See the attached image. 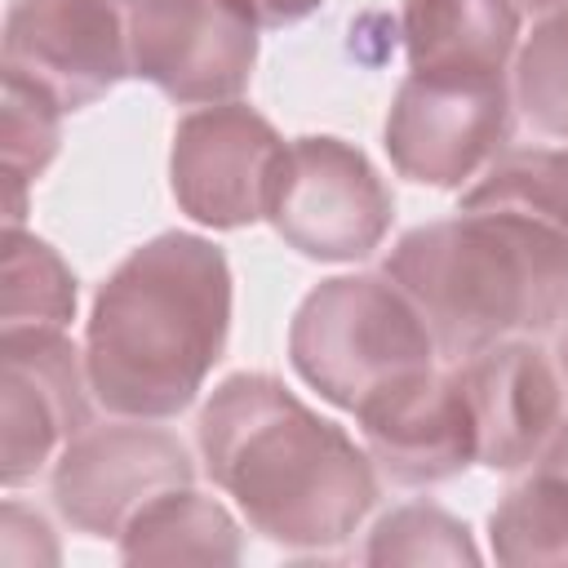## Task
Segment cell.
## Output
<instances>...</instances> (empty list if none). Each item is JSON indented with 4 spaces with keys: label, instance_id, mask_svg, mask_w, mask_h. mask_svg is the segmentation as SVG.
<instances>
[{
    "label": "cell",
    "instance_id": "cell-1",
    "mask_svg": "<svg viewBox=\"0 0 568 568\" xmlns=\"http://www.w3.org/2000/svg\"><path fill=\"white\" fill-rule=\"evenodd\" d=\"M200 457L248 528L284 550L351 541L377 501V462L271 373L226 377L200 408Z\"/></svg>",
    "mask_w": 568,
    "mask_h": 568
},
{
    "label": "cell",
    "instance_id": "cell-2",
    "mask_svg": "<svg viewBox=\"0 0 568 568\" xmlns=\"http://www.w3.org/2000/svg\"><path fill=\"white\" fill-rule=\"evenodd\" d=\"M226 333V253L204 235L164 231L133 248L93 297L84 328L89 390L115 417H178L222 359Z\"/></svg>",
    "mask_w": 568,
    "mask_h": 568
},
{
    "label": "cell",
    "instance_id": "cell-3",
    "mask_svg": "<svg viewBox=\"0 0 568 568\" xmlns=\"http://www.w3.org/2000/svg\"><path fill=\"white\" fill-rule=\"evenodd\" d=\"M439 355L466 359L506 337H537L568 311V235L501 204H457L386 257Z\"/></svg>",
    "mask_w": 568,
    "mask_h": 568
},
{
    "label": "cell",
    "instance_id": "cell-4",
    "mask_svg": "<svg viewBox=\"0 0 568 568\" xmlns=\"http://www.w3.org/2000/svg\"><path fill=\"white\" fill-rule=\"evenodd\" d=\"M435 355L439 346L422 311L386 271L315 284L288 324V359L297 377L346 413L382 386L430 368Z\"/></svg>",
    "mask_w": 568,
    "mask_h": 568
},
{
    "label": "cell",
    "instance_id": "cell-5",
    "mask_svg": "<svg viewBox=\"0 0 568 568\" xmlns=\"http://www.w3.org/2000/svg\"><path fill=\"white\" fill-rule=\"evenodd\" d=\"M510 102L506 71H408L386 115L395 173L417 186H462L501 155Z\"/></svg>",
    "mask_w": 568,
    "mask_h": 568
},
{
    "label": "cell",
    "instance_id": "cell-6",
    "mask_svg": "<svg viewBox=\"0 0 568 568\" xmlns=\"http://www.w3.org/2000/svg\"><path fill=\"white\" fill-rule=\"evenodd\" d=\"M266 217L311 262H359L386 240L395 195L359 146L311 133L288 142Z\"/></svg>",
    "mask_w": 568,
    "mask_h": 568
},
{
    "label": "cell",
    "instance_id": "cell-7",
    "mask_svg": "<svg viewBox=\"0 0 568 568\" xmlns=\"http://www.w3.org/2000/svg\"><path fill=\"white\" fill-rule=\"evenodd\" d=\"M129 75L182 106L235 102L257 62V22L231 0H115Z\"/></svg>",
    "mask_w": 568,
    "mask_h": 568
},
{
    "label": "cell",
    "instance_id": "cell-8",
    "mask_svg": "<svg viewBox=\"0 0 568 568\" xmlns=\"http://www.w3.org/2000/svg\"><path fill=\"white\" fill-rule=\"evenodd\" d=\"M288 142L244 102L195 106L173 129L169 178L178 209L213 231H240L266 217Z\"/></svg>",
    "mask_w": 568,
    "mask_h": 568
},
{
    "label": "cell",
    "instance_id": "cell-9",
    "mask_svg": "<svg viewBox=\"0 0 568 568\" xmlns=\"http://www.w3.org/2000/svg\"><path fill=\"white\" fill-rule=\"evenodd\" d=\"M195 475L178 435L160 426L111 422L84 426L53 466V506L75 532L89 537H120L129 519L164 497L169 488H186Z\"/></svg>",
    "mask_w": 568,
    "mask_h": 568
},
{
    "label": "cell",
    "instance_id": "cell-10",
    "mask_svg": "<svg viewBox=\"0 0 568 568\" xmlns=\"http://www.w3.org/2000/svg\"><path fill=\"white\" fill-rule=\"evenodd\" d=\"M89 368L62 328L0 333V479H36L89 426Z\"/></svg>",
    "mask_w": 568,
    "mask_h": 568
},
{
    "label": "cell",
    "instance_id": "cell-11",
    "mask_svg": "<svg viewBox=\"0 0 568 568\" xmlns=\"http://www.w3.org/2000/svg\"><path fill=\"white\" fill-rule=\"evenodd\" d=\"M4 71L80 111L129 75L115 0H13L4 13Z\"/></svg>",
    "mask_w": 568,
    "mask_h": 568
},
{
    "label": "cell",
    "instance_id": "cell-12",
    "mask_svg": "<svg viewBox=\"0 0 568 568\" xmlns=\"http://www.w3.org/2000/svg\"><path fill=\"white\" fill-rule=\"evenodd\" d=\"M373 462L404 488L439 484L479 462V435L457 368L408 373L355 408Z\"/></svg>",
    "mask_w": 568,
    "mask_h": 568
},
{
    "label": "cell",
    "instance_id": "cell-13",
    "mask_svg": "<svg viewBox=\"0 0 568 568\" xmlns=\"http://www.w3.org/2000/svg\"><path fill=\"white\" fill-rule=\"evenodd\" d=\"M457 382L470 399L479 466L524 470L541 457L555 426L564 422V373L537 337H506L466 359H453Z\"/></svg>",
    "mask_w": 568,
    "mask_h": 568
},
{
    "label": "cell",
    "instance_id": "cell-14",
    "mask_svg": "<svg viewBox=\"0 0 568 568\" xmlns=\"http://www.w3.org/2000/svg\"><path fill=\"white\" fill-rule=\"evenodd\" d=\"M515 49V0H404L408 71H506Z\"/></svg>",
    "mask_w": 568,
    "mask_h": 568
},
{
    "label": "cell",
    "instance_id": "cell-15",
    "mask_svg": "<svg viewBox=\"0 0 568 568\" xmlns=\"http://www.w3.org/2000/svg\"><path fill=\"white\" fill-rule=\"evenodd\" d=\"M124 564H235L240 559V524L231 510L204 493L169 488L146 501L129 528L120 532Z\"/></svg>",
    "mask_w": 568,
    "mask_h": 568
},
{
    "label": "cell",
    "instance_id": "cell-16",
    "mask_svg": "<svg viewBox=\"0 0 568 568\" xmlns=\"http://www.w3.org/2000/svg\"><path fill=\"white\" fill-rule=\"evenodd\" d=\"M488 537L497 564H568V475L532 466V475L519 479L488 515Z\"/></svg>",
    "mask_w": 568,
    "mask_h": 568
},
{
    "label": "cell",
    "instance_id": "cell-17",
    "mask_svg": "<svg viewBox=\"0 0 568 568\" xmlns=\"http://www.w3.org/2000/svg\"><path fill=\"white\" fill-rule=\"evenodd\" d=\"M62 106L40 84L4 71L0 111V155H4V226H22L27 186L49 169L62 142Z\"/></svg>",
    "mask_w": 568,
    "mask_h": 568
},
{
    "label": "cell",
    "instance_id": "cell-18",
    "mask_svg": "<svg viewBox=\"0 0 568 568\" xmlns=\"http://www.w3.org/2000/svg\"><path fill=\"white\" fill-rule=\"evenodd\" d=\"M75 315V275L67 262L22 226H4V293H0V333L4 328H67Z\"/></svg>",
    "mask_w": 568,
    "mask_h": 568
},
{
    "label": "cell",
    "instance_id": "cell-19",
    "mask_svg": "<svg viewBox=\"0 0 568 568\" xmlns=\"http://www.w3.org/2000/svg\"><path fill=\"white\" fill-rule=\"evenodd\" d=\"M510 98L532 133L568 142V9L541 13L532 36L515 49Z\"/></svg>",
    "mask_w": 568,
    "mask_h": 568
},
{
    "label": "cell",
    "instance_id": "cell-20",
    "mask_svg": "<svg viewBox=\"0 0 568 568\" xmlns=\"http://www.w3.org/2000/svg\"><path fill=\"white\" fill-rule=\"evenodd\" d=\"M462 204L519 209L568 235V151H550V146L501 151L462 195Z\"/></svg>",
    "mask_w": 568,
    "mask_h": 568
},
{
    "label": "cell",
    "instance_id": "cell-21",
    "mask_svg": "<svg viewBox=\"0 0 568 568\" xmlns=\"http://www.w3.org/2000/svg\"><path fill=\"white\" fill-rule=\"evenodd\" d=\"M364 564H479V550L457 515L430 501H413L377 519Z\"/></svg>",
    "mask_w": 568,
    "mask_h": 568
},
{
    "label": "cell",
    "instance_id": "cell-22",
    "mask_svg": "<svg viewBox=\"0 0 568 568\" xmlns=\"http://www.w3.org/2000/svg\"><path fill=\"white\" fill-rule=\"evenodd\" d=\"M244 18H253L257 27H288V22H302L311 18L324 0H231Z\"/></svg>",
    "mask_w": 568,
    "mask_h": 568
},
{
    "label": "cell",
    "instance_id": "cell-23",
    "mask_svg": "<svg viewBox=\"0 0 568 568\" xmlns=\"http://www.w3.org/2000/svg\"><path fill=\"white\" fill-rule=\"evenodd\" d=\"M532 466H550V470H559V475H568V413H564V422L555 426V435H550V444L541 448V457H537Z\"/></svg>",
    "mask_w": 568,
    "mask_h": 568
},
{
    "label": "cell",
    "instance_id": "cell-24",
    "mask_svg": "<svg viewBox=\"0 0 568 568\" xmlns=\"http://www.w3.org/2000/svg\"><path fill=\"white\" fill-rule=\"evenodd\" d=\"M559 373H564V382H568V311L559 315Z\"/></svg>",
    "mask_w": 568,
    "mask_h": 568
},
{
    "label": "cell",
    "instance_id": "cell-25",
    "mask_svg": "<svg viewBox=\"0 0 568 568\" xmlns=\"http://www.w3.org/2000/svg\"><path fill=\"white\" fill-rule=\"evenodd\" d=\"M515 4H524V9H532V13H555V9H568V0H515Z\"/></svg>",
    "mask_w": 568,
    "mask_h": 568
}]
</instances>
